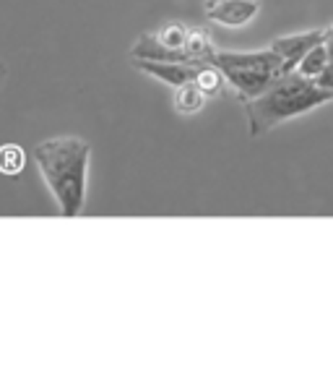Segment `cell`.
<instances>
[{
  "label": "cell",
  "mask_w": 333,
  "mask_h": 365,
  "mask_svg": "<svg viewBox=\"0 0 333 365\" xmlns=\"http://www.w3.org/2000/svg\"><path fill=\"white\" fill-rule=\"evenodd\" d=\"M333 102V91L323 89L318 81L300 76L297 71H289L276 78L268 89L255 99H248L245 115H248L250 136H263L281 123L292 120L297 115L312 113L318 107Z\"/></svg>",
  "instance_id": "6da1fadb"
},
{
  "label": "cell",
  "mask_w": 333,
  "mask_h": 365,
  "mask_svg": "<svg viewBox=\"0 0 333 365\" xmlns=\"http://www.w3.org/2000/svg\"><path fill=\"white\" fill-rule=\"evenodd\" d=\"M89 141L76 136L47 138L34 146V160L53 190L63 217H78L86 196V168H89Z\"/></svg>",
  "instance_id": "7a4b0ae2"
},
{
  "label": "cell",
  "mask_w": 333,
  "mask_h": 365,
  "mask_svg": "<svg viewBox=\"0 0 333 365\" xmlns=\"http://www.w3.org/2000/svg\"><path fill=\"white\" fill-rule=\"evenodd\" d=\"M213 63L224 73L227 84L235 86L243 102L260 97L276 78L289 73L284 58L273 53L271 47L258 50V53H216Z\"/></svg>",
  "instance_id": "3957f363"
},
{
  "label": "cell",
  "mask_w": 333,
  "mask_h": 365,
  "mask_svg": "<svg viewBox=\"0 0 333 365\" xmlns=\"http://www.w3.org/2000/svg\"><path fill=\"white\" fill-rule=\"evenodd\" d=\"M323 42H326V29H310V31H302V34H287V37L273 39L271 50L284 58L289 71H295L297 63L302 61L312 47L323 45Z\"/></svg>",
  "instance_id": "277c9868"
},
{
  "label": "cell",
  "mask_w": 333,
  "mask_h": 365,
  "mask_svg": "<svg viewBox=\"0 0 333 365\" xmlns=\"http://www.w3.org/2000/svg\"><path fill=\"white\" fill-rule=\"evenodd\" d=\"M138 71H144L149 76L159 78L169 86H182L188 81H196L201 68L206 63H157V61H133Z\"/></svg>",
  "instance_id": "5b68a950"
},
{
  "label": "cell",
  "mask_w": 333,
  "mask_h": 365,
  "mask_svg": "<svg viewBox=\"0 0 333 365\" xmlns=\"http://www.w3.org/2000/svg\"><path fill=\"white\" fill-rule=\"evenodd\" d=\"M260 6L258 0H224V3H216V6L206 8V14L213 24L219 26H229V29H237V26H245L258 16Z\"/></svg>",
  "instance_id": "8992f818"
},
{
  "label": "cell",
  "mask_w": 333,
  "mask_h": 365,
  "mask_svg": "<svg viewBox=\"0 0 333 365\" xmlns=\"http://www.w3.org/2000/svg\"><path fill=\"white\" fill-rule=\"evenodd\" d=\"M185 53H188L190 63H213V55L219 50L213 47L211 37L204 26H190L188 39H185Z\"/></svg>",
  "instance_id": "52a82bcc"
},
{
  "label": "cell",
  "mask_w": 333,
  "mask_h": 365,
  "mask_svg": "<svg viewBox=\"0 0 333 365\" xmlns=\"http://www.w3.org/2000/svg\"><path fill=\"white\" fill-rule=\"evenodd\" d=\"M188 31H190V26H185L182 21H166V24H162L159 29L154 31V37L159 39L162 47L182 55V58L190 63L188 53H185V39H188Z\"/></svg>",
  "instance_id": "ba28073f"
},
{
  "label": "cell",
  "mask_w": 333,
  "mask_h": 365,
  "mask_svg": "<svg viewBox=\"0 0 333 365\" xmlns=\"http://www.w3.org/2000/svg\"><path fill=\"white\" fill-rule=\"evenodd\" d=\"M204 102H206V94L196 81L174 86V110L180 115H196L204 107Z\"/></svg>",
  "instance_id": "9c48e42d"
},
{
  "label": "cell",
  "mask_w": 333,
  "mask_h": 365,
  "mask_svg": "<svg viewBox=\"0 0 333 365\" xmlns=\"http://www.w3.org/2000/svg\"><path fill=\"white\" fill-rule=\"evenodd\" d=\"M331 63V55H328V50H326V42L323 45H318V47H312L310 53L305 55L302 61L297 63V73L300 76H305V78H312V81H318L320 78V73L326 71V66Z\"/></svg>",
  "instance_id": "30bf717a"
},
{
  "label": "cell",
  "mask_w": 333,
  "mask_h": 365,
  "mask_svg": "<svg viewBox=\"0 0 333 365\" xmlns=\"http://www.w3.org/2000/svg\"><path fill=\"white\" fill-rule=\"evenodd\" d=\"M224 73L219 71V66L216 63H206L204 68H201V73H198L196 84L204 89L206 97H213V94H219L221 89H224Z\"/></svg>",
  "instance_id": "8fae6325"
},
{
  "label": "cell",
  "mask_w": 333,
  "mask_h": 365,
  "mask_svg": "<svg viewBox=\"0 0 333 365\" xmlns=\"http://www.w3.org/2000/svg\"><path fill=\"white\" fill-rule=\"evenodd\" d=\"M26 165V157H23V149L16 144L0 146V173L6 175H18Z\"/></svg>",
  "instance_id": "7c38bea8"
},
{
  "label": "cell",
  "mask_w": 333,
  "mask_h": 365,
  "mask_svg": "<svg viewBox=\"0 0 333 365\" xmlns=\"http://www.w3.org/2000/svg\"><path fill=\"white\" fill-rule=\"evenodd\" d=\"M318 84L323 86V89H331L333 91V61L326 66V71L320 73V78H318Z\"/></svg>",
  "instance_id": "4fadbf2b"
},
{
  "label": "cell",
  "mask_w": 333,
  "mask_h": 365,
  "mask_svg": "<svg viewBox=\"0 0 333 365\" xmlns=\"http://www.w3.org/2000/svg\"><path fill=\"white\" fill-rule=\"evenodd\" d=\"M326 50H328V55H331V61H333V21H331V26L326 29Z\"/></svg>",
  "instance_id": "5bb4252c"
},
{
  "label": "cell",
  "mask_w": 333,
  "mask_h": 365,
  "mask_svg": "<svg viewBox=\"0 0 333 365\" xmlns=\"http://www.w3.org/2000/svg\"><path fill=\"white\" fill-rule=\"evenodd\" d=\"M216 3H224V0H206V8H211V6H216Z\"/></svg>",
  "instance_id": "9a60e30c"
},
{
  "label": "cell",
  "mask_w": 333,
  "mask_h": 365,
  "mask_svg": "<svg viewBox=\"0 0 333 365\" xmlns=\"http://www.w3.org/2000/svg\"><path fill=\"white\" fill-rule=\"evenodd\" d=\"M3 76H6V66L0 63V84H3Z\"/></svg>",
  "instance_id": "2e32d148"
}]
</instances>
